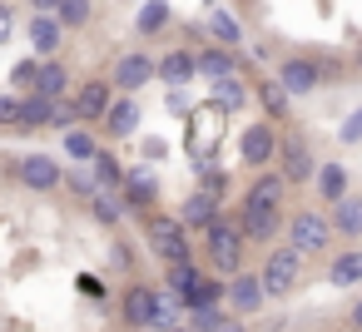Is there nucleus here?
Returning a JSON list of instances; mask_svg holds the SVG:
<instances>
[{"label": "nucleus", "instance_id": "f257e3e1", "mask_svg": "<svg viewBox=\"0 0 362 332\" xmlns=\"http://www.w3.org/2000/svg\"><path fill=\"white\" fill-rule=\"evenodd\" d=\"M144 243H149V253L169 268V263H189L194 258V243H189V223L179 218V213H144Z\"/></svg>", "mask_w": 362, "mask_h": 332}, {"label": "nucleus", "instance_id": "f03ea898", "mask_svg": "<svg viewBox=\"0 0 362 332\" xmlns=\"http://www.w3.org/2000/svg\"><path fill=\"white\" fill-rule=\"evenodd\" d=\"M243 253H248V233H243L238 218H214V223L204 228V258H209L214 273L233 278V273L243 268Z\"/></svg>", "mask_w": 362, "mask_h": 332}, {"label": "nucleus", "instance_id": "7ed1b4c3", "mask_svg": "<svg viewBox=\"0 0 362 332\" xmlns=\"http://www.w3.org/2000/svg\"><path fill=\"white\" fill-rule=\"evenodd\" d=\"M332 238H337V228H332V218H327V213H317V208H298V213L288 218V243H293L303 258L327 253V248H332Z\"/></svg>", "mask_w": 362, "mask_h": 332}, {"label": "nucleus", "instance_id": "20e7f679", "mask_svg": "<svg viewBox=\"0 0 362 332\" xmlns=\"http://www.w3.org/2000/svg\"><path fill=\"white\" fill-rule=\"evenodd\" d=\"M263 287H268V297H288L298 283H303V253L293 248V243H283V248H268V258H263Z\"/></svg>", "mask_w": 362, "mask_h": 332}, {"label": "nucleus", "instance_id": "39448f33", "mask_svg": "<svg viewBox=\"0 0 362 332\" xmlns=\"http://www.w3.org/2000/svg\"><path fill=\"white\" fill-rule=\"evenodd\" d=\"M278 144H283V134H278V124L263 114L258 124H243V134H238V159H243L248 169H268V164H278Z\"/></svg>", "mask_w": 362, "mask_h": 332}, {"label": "nucleus", "instance_id": "423d86ee", "mask_svg": "<svg viewBox=\"0 0 362 332\" xmlns=\"http://www.w3.org/2000/svg\"><path fill=\"white\" fill-rule=\"evenodd\" d=\"M159 307H164V292H159L154 283H129V287L119 292V322H124V327H134V332L154 327Z\"/></svg>", "mask_w": 362, "mask_h": 332}, {"label": "nucleus", "instance_id": "0eeeda50", "mask_svg": "<svg viewBox=\"0 0 362 332\" xmlns=\"http://www.w3.org/2000/svg\"><path fill=\"white\" fill-rule=\"evenodd\" d=\"M278 169H283V179H288V184H308V179H317L313 144H308L298 129H288V134H283V144H278Z\"/></svg>", "mask_w": 362, "mask_h": 332}, {"label": "nucleus", "instance_id": "6e6552de", "mask_svg": "<svg viewBox=\"0 0 362 332\" xmlns=\"http://www.w3.org/2000/svg\"><path fill=\"white\" fill-rule=\"evenodd\" d=\"M115 90H124V95H139L149 80H159V60L149 55V50H124L119 60H115Z\"/></svg>", "mask_w": 362, "mask_h": 332}, {"label": "nucleus", "instance_id": "1a4fd4ad", "mask_svg": "<svg viewBox=\"0 0 362 332\" xmlns=\"http://www.w3.org/2000/svg\"><path fill=\"white\" fill-rule=\"evenodd\" d=\"M278 80L288 85V95H293V100H303V95L322 90L327 70H322V60H313V55H288V60L278 65Z\"/></svg>", "mask_w": 362, "mask_h": 332}, {"label": "nucleus", "instance_id": "9d476101", "mask_svg": "<svg viewBox=\"0 0 362 332\" xmlns=\"http://www.w3.org/2000/svg\"><path fill=\"white\" fill-rule=\"evenodd\" d=\"M16 174H21V184L30 189V194H55L60 184H65V169H60V159L55 154H25L21 164H16Z\"/></svg>", "mask_w": 362, "mask_h": 332}, {"label": "nucleus", "instance_id": "9b49d317", "mask_svg": "<svg viewBox=\"0 0 362 332\" xmlns=\"http://www.w3.org/2000/svg\"><path fill=\"white\" fill-rule=\"evenodd\" d=\"M124 203H129V213H154V203H159V174L149 169V164H134L129 174H124Z\"/></svg>", "mask_w": 362, "mask_h": 332}, {"label": "nucleus", "instance_id": "f8f14e48", "mask_svg": "<svg viewBox=\"0 0 362 332\" xmlns=\"http://www.w3.org/2000/svg\"><path fill=\"white\" fill-rule=\"evenodd\" d=\"M268 302V287H263V273H233L228 278V312H238V317H253L258 307Z\"/></svg>", "mask_w": 362, "mask_h": 332}, {"label": "nucleus", "instance_id": "ddd939ff", "mask_svg": "<svg viewBox=\"0 0 362 332\" xmlns=\"http://www.w3.org/2000/svg\"><path fill=\"white\" fill-rule=\"evenodd\" d=\"M179 218L189 223V233H204L214 218H223V194H214V189H194L189 198H184V208H179Z\"/></svg>", "mask_w": 362, "mask_h": 332}, {"label": "nucleus", "instance_id": "4468645a", "mask_svg": "<svg viewBox=\"0 0 362 332\" xmlns=\"http://www.w3.org/2000/svg\"><path fill=\"white\" fill-rule=\"evenodd\" d=\"M238 223L248 233V243H273L283 233V208H258V203H238Z\"/></svg>", "mask_w": 362, "mask_h": 332}, {"label": "nucleus", "instance_id": "2eb2a0df", "mask_svg": "<svg viewBox=\"0 0 362 332\" xmlns=\"http://www.w3.org/2000/svg\"><path fill=\"white\" fill-rule=\"evenodd\" d=\"M253 100H258V109H263L273 124H293V95H288V85H283L278 75L258 80V85H253Z\"/></svg>", "mask_w": 362, "mask_h": 332}, {"label": "nucleus", "instance_id": "dca6fc26", "mask_svg": "<svg viewBox=\"0 0 362 332\" xmlns=\"http://www.w3.org/2000/svg\"><path fill=\"white\" fill-rule=\"evenodd\" d=\"M288 179H283V169H258L253 174V184L243 189V203H258V208H283V198H288Z\"/></svg>", "mask_w": 362, "mask_h": 332}, {"label": "nucleus", "instance_id": "f3484780", "mask_svg": "<svg viewBox=\"0 0 362 332\" xmlns=\"http://www.w3.org/2000/svg\"><path fill=\"white\" fill-rule=\"evenodd\" d=\"M60 40H65L60 16H50V11H30V55H60Z\"/></svg>", "mask_w": 362, "mask_h": 332}, {"label": "nucleus", "instance_id": "a211bd4d", "mask_svg": "<svg viewBox=\"0 0 362 332\" xmlns=\"http://www.w3.org/2000/svg\"><path fill=\"white\" fill-rule=\"evenodd\" d=\"M110 105H115V80H85V85L75 90V109H80V119H105Z\"/></svg>", "mask_w": 362, "mask_h": 332}, {"label": "nucleus", "instance_id": "6ab92c4d", "mask_svg": "<svg viewBox=\"0 0 362 332\" xmlns=\"http://www.w3.org/2000/svg\"><path fill=\"white\" fill-rule=\"evenodd\" d=\"M199 75V55L194 50H184V45H174L169 55H159V85H169V90H179V85H189Z\"/></svg>", "mask_w": 362, "mask_h": 332}, {"label": "nucleus", "instance_id": "aec40b11", "mask_svg": "<svg viewBox=\"0 0 362 332\" xmlns=\"http://www.w3.org/2000/svg\"><path fill=\"white\" fill-rule=\"evenodd\" d=\"M199 75L214 85V80H228V75H238V55H233V45H204L199 50Z\"/></svg>", "mask_w": 362, "mask_h": 332}, {"label": "nucleus", "instance_id": "412c9836", "mask_svg": "<svg viewBox=\"0 0 362 332\" xmlns=\"http://www.w3.org/2000/svg\"><path fill=\"white\" fill-rule=\"evenodd\" d=\"M105 129H110V139H129L134 129H139V105H134V95H115V105H110V114H105Z\"/></svg>", "mask_w": 362, "mask_h": 332}, {"label": "nucleus", "instance_id": "4be33fe9", "mask_svg": "<svg viewBox=\"0 0 362 332\" xmlns=\"http://www.w3.org/2000/svg\"><path fill=\"white\" fill-rule=\"evenodd\" d=\"M124 213H129V203H124V194H119V189H100V194L90 198V218H95L100 228H110V233L124 223Z\"/></svg>", "mask_w": 362, "mask_h": 332}, {"label": "nucleus", "instance_id": "5701e85b", "mask_svg": "<svg viewBox=\"0 0 362 332\" xmlns=\"http://www.w3.org/2000/svg\"><path fill=\"white\" fill-rule=\"evenodd\" d=\"M164 283H169V292L179 297V307H189V302H194V292H199V283H204V268H199L194 258H189V263H169Z\"/></svg>", "mask_w": 362, "mask_h": 332}, {"label": "nucleus", "instance_id": "b1692460", "mask_svg": "<svg viewBox=\"0 0 362 332\" xmlns=\"http://www.w3.org/2000/svg\"><path fill=\"white\" fill-rule=\"evenodd\" d=\"M35 90H40V95H50V100H65V95H70V65H65L60 55H45Z\"/></svg>", "mask_w": 362, "mask_h": 332}, {"label": "nucleus", "instance_id": "393cba45", "mask_svg": "<svg viewBox=\"0 0 362 332\" xmlns=\"http://www.w3.org/2000/svg\"><path fill=\"white\" fill-rule=\"evenodd\" d=\"M332 228L342 238H362V194H342L332 203Z\"/></svg>", "mask_w": 362, "mask_h": 332}, {"label": "nucleus", "instance_id": "a878e982", "mask_svg": "<svg viewBox=\"0 0 362 332\" xmlns=\"http://www.w3.org/2000/svg\"><path fill=\"white\" fill-rule=\"evenodd\" d=\"M327 283H332V287H352V283H362V248L337 253V258L327 263Z\"/></svg>", "mask_w": 362, "mask_h": 332}, {"label": "nucleus", "instance_id": "bb28decb", "mask_svg": "<svg viewBox=\"0 0 362 332\" xmlns=\"http://www.w3.org/2000/svg\"><path fill=\"white\" fill-rule=\"evenodd\" d=\"M209 95H214V105H218V109H228V114H238V109L248 105V85H243L238 75L214 80V85H209Z\"/></svg>", "mask_w": 362, "mask_h": 332}, {"label": "nucleus", "instance_id": "cd10ccee", "mask_svg": "<svg viewBox=\"0 0 362 332\" xmlns=\"http://www.w3.org/2000/svg\"><path fill=\"white\" fill-rule=\"evenodd\" d=\"M50 114H55V100L40 95V90H30L25 105H21V129H50Z\"/></svg>", "mask_w": 362, "mask_h": 332}, {"label": "nucleus", "instance_id": "c85d7f7f", "mask_svg": "<svg viewBox=\"0 0 362 332\" xmlns=\"http://www.w3.org/2000/svg\"><path fill=\"white\" fill-rule=\"evenodd\" d=\"M95 154H100V139H95L90 129H80V124L65 129V159H70V164H90Z\"/></svg>", "mask_w": 362, "mask_h": 332}, {"label": "nucleus", "instance_id": "c756f323", "mask_svg": "<svg viewBox=\"0 0 362 332\" xmlns=\"http://www.w3.org/2000/svg\"><path fill=\"white\" fill-rule=\"evenodd\" d=\"M209 35H214L218 45H243V25H238L223 6H214V11H209Z\"/></svg>", "mask_w": 362, "mask_h": 332}, {"label": "nucleus", "instance_id": "7c9ffc66", "mask_svg": "<svg viewBox=\"0 0 362 332\" xmlns=\"http://www.w3.org/2000/svg\"><path fill=\"white\" fill-rule=\"evenodd\" d=\"M313 184H317V194H322V203H337V198L347 194V169H342V164H322Z\"/></svg>", "mask_w": 362, "mask_h": 332}, {"label": "nucleus", "instance_id": "2f4dec72", "mask_svg": "<svg viewBox=\"0 0 362 332\" xmlns=\"http://www.w3.org/2000/svg\"><path fill=\"white\" fill-rule=\"evenodd\" d=\"M169 6H164V0H144V6H139V16H134V30L139 35H159L164 25H169Z\"/></svg>", "mask_w": 362, "mask_h": 332}, {"label": "nucleus", "instance_id": "473e14b6", "mask_svg": "<svg viewBox=\"0 0 362 332\" xmlns=\"http://www.w3.org/2000/svg\"><path fill=\"white\" fill-rule=\"evenodd\" d=\"M184 312H189V327L194 332H223V322H228L218 302H199V307H184Z\"/></svg>", "mask_w": 362, "mask_h": 332}, {"label": "nucleus", "instance_id": "72a5a7b5", "mask_svg": "<svg viewBox=\"0 0 362 332\" xmlns=\"http://www.w3.org/2000/svg\"><path fill=\"white\" fill-rule=\"evenodd\" d=\"M90 164H95V174H100V184H105V189H124V174H129V169H124L110 149H100Z\"/></svg>", "mask_w": 362, "mask_h": 332}, {"label": "nucleus", "instance_id": "f704fd0d", "mask_svg": "<svg viewBox=\"0 0 362 332\" xmlns=\"http://www.w3.org/2000/svg\"><path fill=\"white\" fill-rule=\"evenodd\" d=\"M100 189H105V184H100L95 164H75V169H70V194H75V198H85V203H90Z\"/></svg>", "mask_w": 362, "mask_h": 332}, {"label": "nucleus", "instance_id": "c9c22d12", "mask_svg": "<svg viewBox=\"0 0 362 332\" xmlns=\"http://www.w3.org/2000/svg\"><path fill=\"white\" fill-rule=\"evenodd\" d=\"M60 25L65 30H85L90 25V16H95V0H60Z\"/></svg>", "mask_w": 362, "mask_h": 332}, {"label": "nucleus", "instance_id": "e433bc0d", "mask_svg": "<svg viewBox=\"0 0 362 332\" xmlns=\"http://www.w3.org/2000/svg\"><path fill=\"white\" fill-rule=\"evenodd\" d=\"M40 65H45V55H30V60H21V65L11 70V85H16L21 95H30V90H35V80H40Z\"/></svg>", "mask_w": 362, "mask_h": 332}, {"label": "nucleus", "instance_id": "4c0bfd02", "mask_svg": "<svg viewBox=\"0 0 362 332\" xmlns=\"http://www.w3.org/2000/svg\"><path fill=\"white\" fill-rule=\"evenodd\" d=\"M80 124V109H75V100H55V114H50V129H75Z\"/></svg>", "mask_w": 362, "mask_h": 332}, {"label": "nucleus", "instance_id": "58836bf2", "mask_svg": "<svg viewBox=\"0 0 362 332\" xmlns=\"http://www.w3.org/2000/svg\"><path fill=\"white\" fill-rule=\"evenodd\" d=\"M21 105H25V95L16 100V95H0V129H21Z\"/></svg>", "mask_w": 362, "mask_h": 332}, {"label": "nucleus", "instance_id": "ea45409f", "mask_svg": "<svg viewBox=\"0 0 362 332\" xmlns=\"http://www.w3.org/2000/svg\"><path fill=\"white\" fill-rule=\"evenodd\" d=\"M337 139H342V144H362V105H357V109H352V114L342 119V129H337Z\"/></svg>", "mask_w": 362, "mask_h": 332}, {"label": "nucleus", "instance_id": "a19ab883", "mask_svg": "<svg viewBox=\"0 0 362 332\" xmlns=\"http://www.w3.org/2000/svg\"><path fill=\"white\" fill-rule=\"evenodd\" d=\"M11 30H16V16H11V6H6V0H0V45L11 40Z\"/></svg>", "mask_w": 362, "mask_h": 332}, {"label": "nucleus", "instance_id": "79ce46f5", "mask_svg": "<svg viewBox=\"0 0 362 332\" xmlns=\"http://www.w3.org/2000/svg\"><path fill=\"white\" fill-rule=\"evenodd\" d=\"M204 189H214V194H223V189H228V179H223V174H204Z\"/></svg>", "mask_w": 362, "mask_h": 332}, {"label": "nucleus", "instance_id": "37998d69", "mask_svg": "<svg viewBox=\"0 0 362 332\" xmlns=\"http://www.w3.org/2000/svg\"><path fill=\"white\" fill-rule=\"evenodd\" d=\"M80 292H90V297H100L105 287H100V278H90V273H85V278H80Z\"/></svg>", "mask_w": 362, "mask_h": 332}, {"label": "nucleus", "instance_id": "c03bdc74", "mask_svg": "<svg viewBox=\"0 0 362 332\" xmlns=\"http://www.w3.org/2000/svg\"><path fill=\"white\" fill-rule=\"evenodd\" d=\"M25 6H30V11H50V16H55V11H60V0H25Z\"/></svg>", "mask_w": 362, "mask_h": 332}, {"label": "nucleus", "instance_id": "a18cd8bd", "mask_svg": "<svg viewBox=\"0 0 362 332\" xmlns=\"http://www.w3.org/2000/svg\"><path fill=\"white\" fill-rule=\"evenodd\" d=\"M347 322H352V332H362V297L352 302V312H347Z\"/></svg>", "mask_w": 362, "mask_h": 332}, {"label": "nucleus", "instance_id": "49530a36", "mask_svg": "<svg viewBox=\"0 0 362 332\" xmlns=\"http://www.w3.org/2000/svg\"><path fill=\"white\" fill-rule=\"evenodd\" d=\"M352 70H357V75H362V45H357V50H352Z\"/></svg>", "mask_w": 362, "mask_h": 332}, {"label": "nucleus", "instance_id": "de8ad7c7", "mask_svg": "<svg viewBox=\"0 0 362 332\" xmlns=\"http://www.w3.org/2000/svg\"><path fill=\"white\" fill-rule=\"evenodd\" d=\"M223 332H248V327L243 322H223Z\"/></svg>", "mask_w": 362, "mask_h": 332}, {"label": "nucleus", "instance_id": "09e8293b", "mask_svg": "<svg viewBox=\"0 0 362 332\" xmlns=\"http://www.w3.org/2000/svg\"><path fill=\"white\" fill-rule=\"evenodd\" d=\"M174 332H194V327H174Z\"/></svg>", "mask_w": 362, "mask_h": 332}, {"label": "nucleus", "instance_id": "8fccbe9b", "mask_svg": "<svg viewBox=\"0 0 362 332\" xmlns=\"http://www.w3.org/2000/svg\"><path fill=\"white\" fill-rule=\"evenodd\" d=\"M124 332H134V327H124Z\"/></svg>", "mask_w": 362, "mask_h": 332}]
</instances>
